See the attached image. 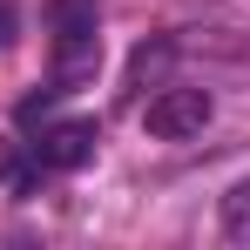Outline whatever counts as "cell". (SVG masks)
Listing matches in <instances>:
<instances>
[{"instance_id":"3957f363","label":"cell","mask_w":250,"mask_h":250,"mask_svg":"<svg viewBox=\"0 0 250 250\" xmlns=\"http://www.w3.org/2000/svg\"><path fill=\"white\" fill-rule=\"evenodd\" d=\"M95 142H102V128L88 122V115H75V122H47L41 142H34V169H82L88 156H95Z\"/></svg>"},{"instance_id":"5b68a950","label":"cell","mask_w":250,"mask_h":250,"mask_svg":"<svg viewBox=\"0 0 250 250\" xmlns=\"http://www.w3.org/2000/svg\"><path fill=\"white\" fill-rule=\"evenodd\" d=\"M61 95H68V88H41V95H27V102H21V122H41V115L61 102Z\"/></svg>"},{"instance_id":"8992f818","label":"cell","mask_w":250,"mask_h":250,"mask_svg":"<svg viewBox=\"0 0 250 250\" xmlns=\"http://www.w3.org/2000/svg\"><path fill=\"white\" fill-rule=\"evenodd\" d=\"M14 27H21V14H14V7H0V47L14 41Z\"/></svg>"},{"instance_id":"52a82bcc","label":"cell","mask_w":250,"mask_h":250,"mask_svg":"<svg viewBox=\"0 0 250 250\" xmlns=\"http://www.w3.org/2000/svg\"><path fill=\"white\" fill-rule=\"evenodd\" d=\"M0 176H14V142H0Z\"/></svg>"},{"instance_id":"277c9868","label":"cell","mask_w":250,"mask_h":250,"mask_svg":"<svg viewBox=\"0 0 250 250\" xmlns=\"http://www.w3.org/2000/svg\"><path fill=\"white\" fill-rule=\"evenodd\" d=\"M223 237H237V244H250V176L223 196Z\"/></svg>"},{"instance_id":"6da1fadb","label":"cell","mask_w":250,"mask_h":250,"mask_svg":"<svg viewBox=\"0 0 250 250\" xmlns=\"http://www.w3.org/2000/svg\"><path fill=\"white\" fill-rule=\"evenodd\" d=\"M102 34H95V0H54V88H75L95 75Z\"/></svg>"},{"instance_id":"7a4b0ae2","label":"cell","mask_w":250,"mask_h":250,"mask_svg":"<svg viewBox=\"0 0 250 250\" xmlns=\"http://www.w3.org/2000/svg\"><path fill=\"white\" fill-rule=\"evenodd\" d=\"M209 102L203 88H163L149 108H142V128L156 135V142H189V135H203V122H209Z\"/></svg>"}]
</instances>
